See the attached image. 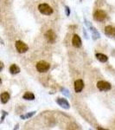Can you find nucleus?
Returning a JSON list of instances; mask_svg holds the SVG:
<instances>
[{"mask_svg": "<svg viewBox=\"0 0 115 130\" xmlns=\"http://www.w3.org/2000/svg\"><path fill=\"white\" fill-rule=\"evenodd\" d=\"M105 33L107 36L110 37H115V28H113V26H106L105 28Z\"/></svg>", "mask_w": 115, "mask_h": 130, "instance_id": "9", "label": "nucleus"}, {"mask_svg": "<svg viewBox=\"0 0 115 130\" xmlns=\"http://www.w3.org/2000/svg\"><path fill=\"white\" fill-rule=\"evenodd\" d=\"M16 49L19 53H25L29 50V47L26 43H24L22 41H17L16 42Z\"/></svg>", "mask_w": 115, "mask_h": 130, "instance_id": "3", "label": "nucleus"}, {"mask_svg": "<svg viewBox=\"0 0 115 130\" xmlns=\"http://www.w3.org/2000/svg\"><path fill=\"white\" fill-rule=\"evenodd\" d=\"M93 18H94L95 20L101 22V21L106 19V12L103 11V10H97V11H95V13L93 14Z\"/></svg>", "mask_w": 115, "mask_h": 130, "instance_id": "5", "label": "nucleus"}, {"mask_svg": "<svg viewBox=\"0 0 115 130\" xmlns=\"http://www.w3.org/2000/svg\"><path fill=\"white\" fill-rule=\"evenodd\" d=\"M72 44L75 48H80L81 46V40L78 35H74L72 39Z\"/></svg>", "mask_w": 115, "mask_h": 130, "instance_id": "8", "label": "nucleus"}, {"mask_svg": "<svg viewBox=\"0 0 115 130\" xmlns=\"http://www.w3.org/2000/svg\"><path fill=\"white\" fill-rule=\"evenodd\" d=\"M0 99H1L2 103H6L8 101H9V99H10V95H9V93L4 92V93H3V94H1V95H0Z\"/></svg>", "mask_w": 115, "mask_h": 130, "instance_id": "12", "label": "nucleus"}, {"mask_svg": "<svg viewBox=\"0 0 115 130\" xmlns=\"http://www.w3.org/2000/svg\"><path fill=\"white\" fill-rule=\"evenodd\" d=\"M57 103L64 108H69V103H68V102L65 100V99H62V98L57 99Z\"/></svg>", "mask_w": 115, "mask_h": 130, "instance_id": "10", "label": "nucleus"}, {"mask_svg": "<svg viewBox=\"0 0 115 130\" xmlns=\"http://www.w3.org/2000/svg\"><path fill=\"white\" fill-rule=\"evenodd\" d=\"M45 37H46V39H47V41L49 42V43H53L55 41L56 37H55V32H54L53 30H48L47 32L45 33Z\"/></svg>", "mask_w": 115, "mask_h": 130, "instance_id": "6", "label": "nucleus"}, {"mask_svg": "<svg viewBox=\"0 0 115 130\" xmlns=\"http://www.w3.org/2000/svg\"><path fill=\"white\" fill-rule=\"evenodd\" d=\"M34 114H35V112H31V113H30V114H29V115H26V116H23V115H22L21 117L23 118H23H28V117H30V116H31V115H34Z\"/></svg>", "mask_w": 115, "mask_h": 130, "instance_id": "15", "label": "nucleus"}, {"mask_svg": "<svg viewBox=\"0 0 115 130\" xmlns=\"http://www.w3.org/2000/svg\"><path fill=\"white\" fill-rule=\"evenodd\" d=\"M10 72L11 74H13V75H16V74H18V73L20 72V69L16 64H12L10 67Z\"/></svg>", "mask_w": 115, "mask_h": 130, "instance_id": "13", "label": "nucleus"}, {"mask_svg": "<svg viewBox=\"0 0 115 130\" xmlns=\"http://www.w3.org/2000/svg\"><path fill=\"white\" fill-rule=\"evenodd\" d=\"M23 99H25V100L32 101V100H34V99H35V95H33L32 93L27 92V93H25L24 95H23Z\"/></svg>", "mask_w": 115, "mask_h": 130, "instance_id": "14", "label": "nucleus"}, {"mask_svg": "<svg viewBox=\"0 0 115 130\" xmlns=\"http://www.w3.org/2000/svg\"><path fill=\"white\" fill-rule=\"evenodd\" d=\"M3 69H4V64H3V63L0 61V71H2Z\"/></svg>", "mask_w": 115, "mask_h": 130, "instance_id": "16", "label": "nucleus"}, {"mask_svg": "<svg viewBox=\"0 0 115 130\" xmlns=\"http://www.w3.org/2000/svg\"><path fill=\"white\" fill-rule=\"evenodd\" d=\"M39 11L43 15H51L53 13V9L47 4H42L38 6Z\"/></svg>", "mask_w": 115, "mask_h": 130, "instance_id": "1", "label": "nucleus"}, {"mask_svg": "<svg viewBox=\"0 0 115 130\" xmlns=\"http://www.w3.org/2000/svg\"><path fill=\"white\" fill-rule=\"evenodd\" d=\"M97 88L100 91H107L111 88V84L106 81H100L97 83Z\"/></svg>", "mask_w": 115, "mask_h": 130, "instance_id": "4", "label": "nucleus"}, {"mask_svg": "<svg viewBox=\"0 0 115 130\" xmlns=\"http://www.w3.org/2000/svg\"><path fill=\"white\" fill-rule=\"evenodd\" d=\"M49 64L47 62H44V61H41L36 64V70L41 73H44L46 71H48L49 70Z\"/></svg>", "mask_w": 115, "mask_h": 130, "instance_id": "2", "label": "nucleus"}, {"mask_svg": "<svg viewBox=\"0 0 115 130\" xmlns=\"http://www.w3.org/2000/svg\"><path fill=\"white\" fill-rule=\"evenodd\" d=\"M1 83H2V80L0 79V85H1Z\"/></svg>", "mask_w": 115, "mask_h": 130, "instance_id": "17", "label": "nucleus"}, {"mask_svg": "<svg viewBox=\"0 0 115 130\" xmlns=\"http://www.w3.org/2000/svg\"><path fill=\"white\" fill-rule=\"evenodd\" d=\"M96 57H97L98 60L100 61V62H101V63H106V62L108 60L107 56L106 55H104V54H101V53H97V54H96Z\"/></svg>", "mask_w": 115, "mask_h": 130, "instance_id": "11", "label": "nucleus"}, {"mask_svg": "<svg viewBox=\"0 0 115 130\" xmlns=\"http://www.w3.org/2000/svg\"><path fill=\"white\" fill-rule=\"evenodd\" d=\"M84 88V83L82 80H77L75 83V90L76 93H80Z\"/></svg>", "mask_w": 115, "mask_h": 130, "instance_id": "7", "label": "nucleus"}]
</instances>
